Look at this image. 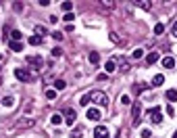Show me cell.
Returning <instances> with one entry per match:
<instances>
[{
    "label": "cell",
    "instance_id": "cell-1",
    "mask_svg": "<svg viewBox=\"0 0 177 138\" xmlns=\"http://www.w3.org/2000/svg\"><path fill=\"white\" fill-rule=\"evenodd\" d=\"M90 96H92V103H94V105H100V107H106V105H108V96H106L104 92L94 90V92H90Z\"/></svg>",
    "mask_w": 177,
    "mask_h": 138
},
{
    "label": "cell",
    "instance_id": "cell-2",
    "mask_svg": "<svg viewBox=\"0 0 177 138\" xmlns=\"http://www.w3.org/2000/svg\"><path fill=\"white\" fill-rule=\"evenodd\" d=\"M150 119H152V124H156V126L163 124V111H161V107H152V109H150Z\"/></svg>",
    "mask_w": 177,
    "mask_h": 138
},
{
    "label": "cell",
    "instance_id": "cell-3",
    "mask_svg": "<svg viewBox=\"0 0 177 138\" xmlns=\"http://www.w3.org/2000/svg\"><path fill=\"white\" fill-rule=\"evenodd\" d=\"M75 117H77V111H75L73 107L65 109V119H67V124H69V126H73V124H75Z\"/></svg>",
    "mask_w": 177,
    "mask_h": 138
},
{
    "label": "cell",
    "instance_id": "cell-4",
    "mask_svg": "<svg viewBox=\"0 0 177 138\" xmlns=\"http://www.w3.org/2000/svg\"><path fill=\"white\" fill-rule=\"evenodd\" d=\"M15 75H17L19 82H29V73H27L23 67H17V69H15Z\"/></svg>",
    "mask_w": 177,
    "mask_h": 138
},
{
    "label": "cell",
    "instance_id": "cell-5",
    "mask_svg": "<svg viewBox=\"0 0 177 138\" xmlns=\"http://www.w3.org/2000/svg\"><path fill=\"white\" fill-rule=\"evenodd\" d=\"M140 113H142V105L135 103V105H133V124H131V126H135V128L140 126Z\"/></svg>",
    "mask_w": 177,
    "mask_h": 138
},
{
    "label": "cell",
    "instance_id": "cell-6",
    "mask_svg": "<svg viewBox=\"0 0 177 138\" xmlns=\"http://www.w3.org/2000/svg\"><path fill=\"white\" fill-rule=\"evenodd\" d=\"M94 138H108V128H104V126H96V130H94Z\"/></svg>",
    "mask_w": 177,
    "mask_h": 138
},
{
    "label": "cell",
    "instance_id": "cell-7",
    "mask_svg": "<svg viewBox=\"0 0 177 138\" xmlns=\"http://www.w3.org/2000/svg\"><path fill=\"white\" fill-rule=\"evenodd\" d=\"M100 115H102V113H100L98 109H88V119H90V121H98Z\"/></svg>",
    "mask_w": 177,
    "mask_h": 138
},
{
    "label": "cell",
    "instance_id": "cell-8",
    "mask_svg": "<svg viewBox=\"0 0 177 138\" xmlns=\"http://www.w3.org/2000/svg\"><path fill=\"white\" fill-rule=\"evenodd\" d=\"M163 67L173 69V67H175V59H173V57H165V59H163Z\"/></svg>",
    "mask_w": 177,
    "mask_h": 138
},
{
    "label": "cell",
    "instance_id": "cell-9",
    "mask_svg": "<svg viewBox=\"0 0 177 138\" xmlns=\"http://www.w3.org/2000/svg\"><path fill=\"white\" fill-rule=\"evenodd\" d=\"M163 84H165V75L163 73H156L154 80H152V86H163Z\"/></svg>",
    "mask_w": 177,
    "mask_h": 138
},
{
    "label": "cell",
    "instance_id": "cell-10",
    "mask_svg": "<svg viewBox=\"0 0 177 138\" xmlns=\"http://www.w3.org/2000/svg\"><path fill=\"white\" fill-rule=\"evenodd\" d=\"M158 59H161V57H158V52H150V54L146 57V63H148V65H152V63H156Z\"/></svg>",
    "mask_w": 177,
    "mask_h": 138
},
{
    "label": "cell",
    "instance_id": "cell-11",
    "mask_svg": "<svg viewBox=\"0 0 177 138\" xmlns=\"http://www.w3.org/2000/svg\"><path fill=\"white\" fill-rule=\"evenodd\" d=\"M104 69H106L108 73H113V71L117 69V63H115V61L111 59V61H106V63H104Z\"/></svg>",
    "mask_w": 177,
    "mask_h": 138
},
{
    "label": "cell",
    "instance_id": "cell-12",
    "mask_svg": "<svg viewBox=\"0 0 177 138\" xmlns=\"http://www.w3.org/2000/svg\"><path fill=\"white\" fill-rule=\"evenodd\" d=\"M8 48H10L13 52H21V50H23V44H21V42H15V40H13V42L8 44Z\"/></svg>",
    "mask_w": 177,
    "mask_h": 138
},
{
    "label": "cell",
    "instance_id": "cell-13",
    "mask_svg": "<svg viewBox=\"0 0 177 138\" xmlns=\"http://www.w3.org/2000/svg\"><path fill=\"white\" fill-rule=\"evenodd\" d=\"M135 6H140V8H146V11H148V8L152 6V2H150V0H137V2H135Z\"/></svg>",
    "mask_w": 177,
    "mask_h": 138
},
{
    "label": "cell",
    "instance_id": "cell-14",
    "mask_svg": "<svg viewBox=\"0 0 177 138\" xmlns=\"http://www.w3.org/2000/svg\"><path fill=\"white\" fill-rule=\"evenodd\" d=\"M27 42H29L31 46H40V44H42V38H40V36H29Z\"/></svg>",
    "mask_w": 177,
    "mask_h": 138
},
{
    "label": "cell",
    "instance_id": "cell-15",
    "mask_svg": "<svg viewBox=\"0 0 177 138\" xmlns=\"http://www.w3.org/2000/svg\"><path fill=\"white\" fill-rule=\"evenodd\" d=\"M27 61H29L34 67H40V65H42V59H40V57H27Z\"/></svg>",
    "mask_w": 177,
    "mask_h": 138
},
{
    "label": "cell",
    "instance_id": "cell-16",
    "mask_svg": "<svg viewBox=\"0 0 177 138\" xmlns=\"http://www.w3.org/2000/svg\"><path fill=\"white\" fill-rule=\"evenodd\" d=\"M2 105H4V107H8V109H10V107H13V105H15V98H13V96H4V98H2Z\"/></svg>",
    "mask_w": 177,
    "mask_h": 138
},
{
    "label": "cell",
    "instance_id": "cell-17",
    "mask_svg": "<svg viewBox=\"0 0 177 138\" xmlns=\"http://www.w3.org/2000/svg\"><path fill=\"white\" fill-rule=\"evenodd\" d=\"M46 34H48V29H46L44 25H36V36L42 38V36H46Z\"/></svg>",
    "mask_w": 177,
    "mask_h": 138
},
{
    "label": "cell",
    "instance_id": "cell-18",
    "mask_svg": "<svg viewBox=\"0 0 177 138\" xmlns=\"http://www.w3.org/2000/svg\"><path fill=\"white\" fill-rule=\"evenodd\" d=\"M90 103H92V96H90V94H84V96H81V100H79V105H81V107H88Z\"/></svg>",
    "mask_w": 177,
    "mask_h": 138
},
{
    "label": "cell",
    "instance_id": "cell-19",
    "mask_svg": "<svg viewBox=\"0 0 177 138\" xmlns=\"http://www.w3.org/2000/svg\"><path fill=\"white\" fill-rule=\"evenodd\" d=\"M81 136H84V130H81V128L71 130V138H81Z\"/></svg>",
    "mask_w": 177,
    "mask_h": 138
},
{
    "label": "cell",
    "instance_id": "cell-20",
    "mask_svg": "<svg viewBox=\"0 0 177 138\" xmlns=\"http://www.w3.org/2000/svg\"><path fill=\"white\" fill-rule=\"evenodd\" d=\"M90 63H92V65H98V63H100V57H98L96 52H90Z\"/></svg>",
    "mask_w": 177,
    "mask_h": 138
},
{
    "label": "cell",
    "instance_id": "cell-21",
    "mask_svg": "<svg viewBox=\"0 0 177 138\" xmlns=\"http://www.w3.org/2000/svg\"><path fill=\"white\" fill-rule=\"evenodd\" d=\"M117 61H121V71H123V73H127V71H129V63H125L121 57H117Z\"/></svg>",
    "mask_w": 177,
    "mask_h": 138
},
{
    "label": "cell",
    "instance_id": "cell-22",
    "mask_svg": "<svg viewBox=\"0 0 177 138\" xmlns=\"http://www.w3.org/2000/svg\"><path fill=\"white\" fill-rule=\"evenodd\" d=\"M65 86H67V82H65V80H56V82H54V90H63Z\"/></svg>",
    "mask_w": 177,
    "mask_h": 138
},
{
    "label": "cell",
    "instance_id": "cell-23",
    "mask_svg": "<svg viewBox=\"0 0 177 138\" xmlns=\"http://www.w3.org/2000/svg\"><path fill=\"white\" fill-rule=\"evenodd\" d=\"M167 98H169L171 103H175L177 100V90H167Z\"/></svg>",
    "mask_w": 177,
    "mask_h": 138
},
{
    "label": "cell",
    "instance_id": "cell-24",
    "mask_svg": "<svg viewBox=\"0 0 177 138\" xmlns=\"http://www.w3.org/2000/svg\"><path fill=\"white\" fill-rule=\"evenodd\" d=\"M163 32H165V25H163V23H156V25H154V34H156V36H161Z\"/></svg>",
    "mask_w": 177,
    "mask_h": 138
},
{
    "label": "cell",
    "instance_id": "cell-25",
    "mask_svg": "<svg viewBox=\"0 0 177 138\" xmlns=\"http://www.w3.org/2000/svg\"><path fill=\"white\" fill-rule=\"evenodd\" d=\"M60 6H63V11H67V13H71V8H73V2H69V0H67V2H63Z\"/></svg>",
    "mask_w": 177,
    "mask_h": 138
},
{
    "label": "cell",
    "instance_id": "cell-26",
    "mask_svg": "<svg viewBox=\"0 0 177 138\" xmlns=\"http://www.w3.org/2000/svg\"><path fill=\"white\" fill-rule=\"evenodd\" d=\"M50 121H52L54 126H60V124H63V117H60V115H52V119H50Z\"/></svg>",
    "mask_w": 177,
    "mask_h": 138
},
{
    "label": "cell",
    "instance_id": "cell-27",
    "mask_svg": "<svg viewBox=\"0 0 177 138\" xmlns=\"http://www.w3.org/2000/svg\"><path fill=\"white\" fill-rule=\"evenodd\" d=\"M46 98L48 100H54L56 98V90H46Z\"/></svg>",
    "mask_w": 177,
    "mask_h": 138
},
{
    "label": "cell",
    "instance_id": "cell-28",
    "mask_svg": "<svg viewBox=\"0 0 177 138\" xmlns=\"http://www.w3.org/2000/svg\"><path fill=\"white\" fill-rule=\"evenodd\" d=\"M10 36H13V40H15V42H19V40H21V32H19V29H13V34H10Z\"/></svg>",
    "mask_w": 177,
    "mask_h": 138
},
{
    "label": "cell",
    "instance_id": "cell-29",
    "mask_svg": "<svg viewBox=\"0 0 177 138\" xmlns=\"http://www.w3.org/2000/svg\"><path fill=\"white\" fill-rule=\"evenodd\" d=\"M121 103H123V105H127V107H129V105H131V98H129V96H127V94H123V96H121Z\"/></svg>",
    "mask_w": 177,
    "mask_h": 138
},
{
    "label": "cell",
    "instance_id": "cell-30",
    "mask_svg": "<svg viewBox=\"0 0 177 138\" xmlns=\"http://www.w3.org/2000/svg\"><path fill=\"white\" fill-rule=\"evenodd\" d=\"M142 54H144V50H142V48L133 50V59H142Z\"/></svg>",
    "mask_w": 177,
    "mask_h": 138
},
{
    "label": "cell",
    "instance_id": "cell-31",
    "mask_svg": "<svg viewBox=\"0 0 177 138\" xmlns=\"http://www.w3.org/2000/svg\"><path fill=\"white\" fill-rule=\"evenodd\" d=\"M19 124H21V126H27V128H29V126H34V119H21Z\"/></svg>",
    "mask_w": 177,
    "mask_h": 138
},
{
    "label": "cell",
    "instance_id": "cell-32",
    "mask_svg": "<svg viewBox=\"0 0 177 138\" xmlns=\"http://www.w3.org/2000/svg\"><path fill=\"white\" fill-rule=\"evenodd\" d=\"M140 136H142V138H150V136H152V132H150V130H142Z\"/></svg>",
    "mask_w": 177,
    "mask_h": 138
},
{
    "label": "cell",
    "instance_id": "cell-33",
    "mask_svg": "<svg viewBox=\"0 0 177 138\" xmlns=\"http://www.w3.org/2000/svg\"><path fill=\"white\" fill-rule=\"evenodd\" d=\"M102 4H104L106 8H113V6H115V2H113V0H111V2H108V0H102Z\"/></svg>",
    "mask_w": 177,
    "mask_h": 138
},
{
    "label": "cell",
    "instance_id": "cell-34",
    "mask_svg": "<svg viewBox=\"0 0 177 138\" xmlns=\"http://www.w3.org/2000/svg\"><path fill=\"white\" fill-rule=\"evenodd\" d=\"M13 6H15V11H17V13H19V11H23V2H15Z\"/></svg>",
    "mask_w": 177,
    "mask_h": 138
},
{
    "label": "cell",
    "instance_id": "cell-35",
    "mask_svg": "<svg viewBox=\"0 0 177 138\" xmlns=\"http://www.w3.org/2000/svg\"><path fill=\"white\" fill-rule=\"evenodd\" d=\"M52 38H54V40H63V34H60V32H52Z\"/></svg>",
    "mask_w": 177,
    "mask_h": 138
},
{
    "label": "cell",
    "instance_id": "cell-36",
    "mask_svg": "<svg viewBox=\"0 0 177 138\" xmlns=\"http://www.w3.org/2000/svg\"><path fill=\"white\" fill-rule=\"evenodd\" d=\"M52 54H54V57H63V50H60V48H52Z\"/></svg>",
    "mask_w": 177,
    "mask_h": 138
},
{
    "label": "cell",
    "instance_id": "cell-37",
    "mask_svg": "<svg viewBox=\"0 0 177 138\" xmlns=\"http://www.w3.org/2000/svg\"><path fill=\"white\" fill-rule=\"evenodd\" d=\"M65 21H73V13H67L65 15Z\"/></svg>",
    "mask_w": 177,
    "mask_h": 138
},
{
    "label": "cell",
    "instance_id": "cell-38",
    "mask_svg": "<svg viewBox=\"0 0 177 138\" xmlns=\"http://www.w3.org/2000/svg\"><path fill=\"white\" fill-rule=\"evenodd\" d=\"M111 40H113L115 44H119V38H117V34H111Z\"/></svg>",
    "mask_w": 177,
    "mask_h": 138
},
{
    "label": "cell",
    "instance_id": "cell-39",
    "mask_svg": "<svg viewBox=\"0 0 177 138\" xmlns=\"http://www.w3.org/2000/svg\"><path fill=\"white\" fill-rule=\"evenodd\" d=\"M167 115H175V109L173 107H167Z\"/></svg>",
    "mask_w": 177,
    "mask_h": 138
},
{
    "label": "cell",
    "instance_id": "cell-40",
    "mask_svg": "<svg viewBox=\"0 0 177 138\" xmlns=\"http://www.w3.org/2000/svg\"><path fill=\"white\" fill-rule=\"evenodd\" d=\"M173 36H175V38H177V21H175V23H173Z\"/></svg>",
    "mask_w": 177,
    "mask_h": 138
},
{
    "label": "cell",
    "instance_id": "cell-41",
    "mask_svg": "<svg viewBox=\"0 0 177 138\" xmlns=\"http://www.w3.org/2000/svg\"><path fill=\"white\" fill-rule=\"evenodd\" d=\"M173 138H177V132H175V134H173Z\"/></svg>",
    "mask_w": 177,
    "mask_h": 138
},
{
    "label": "cell",
    "instance_id": "cell-42",
    "mask_svg": "<svg viewBox=\"0 0 177 138\" xmlns=\"http://www.w3.org/2000/svg\"><path fill=\"white\" fill-rule=\"evenodd\" d=\"M0 86H2V80H0Z\"/></svg>",
    "mask_w": 177,
    "mask_h": 138
},
{
    "label": "cell",
    "instance_id": "cell-43",
    "mask_svg": "<svg viewBox=\"0 0 177 138\" xmlns=\"http://www.w3.org/2000/svg\"><path fill=\"white\" fill-rule=\"evenodd\" d=\"M0 69H2V65H0Z\"/></svg>",
    "mask_w": 177,
    "mask_h": 138
}]
</instances>
